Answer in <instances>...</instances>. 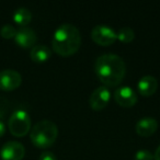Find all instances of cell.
Instances as JSON below:
<instances>
[{
    "label": "cell",
    "instance_id": "obj_15",
    "mask_svg": "<svg viewBox=\"0 0 160 160\" xmlns=\"http://www.w3.org/2000/svg\"><path fill=\"white\" fill-rule=\"evenodd\" d=\"M118 40H120L123 43H131L135 38V32L129 27H123L116 32Z\"/></svg>",
    "mask_w": 160,
    "mask_h": 160
},
{
    "label": "cell",
    "instance_id": "obj_10",
    "mask_svg": "<svg viewBox=\"0 0 160 160\" xmlns=\"http://www.w3.org/2000/svg\"><path fill=\"white\" fill-rule=\"evenodd\" d=\"M14 41L19 46L23 48H30L35 46L36 43V33L34 30L29 27H23L17 30V34L14 36Z\"/></svg>",
    "mask_w": 160,
    "mask_h": 160
},
{
    "label": "cell",
    "instance_id": "obj_18",
    "mask_svg": "<svg viewBox=\"0 0 160 160\" xmlns=\"http://www.w3.org/2000/svg\"><path fill=\"white\" fill-rule=\"evenodd\" d=\"M9 110V101L3 97H0V120L6 115Z\"/></svg>",
    "mask_w": 160,
    "mask_h": 160
},
{
    "label": "cell",
    "instance_id": "obj_2",
    "mask_svg": "<svg viewBox=\"0 0 160 160\" xmlns=\"http://www.w3.org/2000/svg\"><path fill=\"white\" fill-rule=\"evenodd\" d=\"M81 45V35L77 28L70 23L59 25L54 32L52 47L56 54L68 57L78 52Z\"/></svg>",
    "mask_w": 160,
    "mask_h": 160
},
{
    "label": "cell",
    "instance_id": "obj_21",
    "mask_svg": "<svg viewBox=\"0 0 160 160\" xmlns=\"http://www.w3.org/2000/svg\"><path fill=\"white\" fill-rule=\"evenodd\" d=\"M153 159L155 160H160V145L157 147L155 151V155H153Z\"/></svg>",
    "mask_w": 160,
    "mask_h": 160
},
{
    "label": "cell",
    "instance_id": "obj_4",
    "mask_svg": "<svg viewBox=\"0 0 160 160\" xmlns=\"http://www.w3.org/2000/svg\"><path fill=\"white\" fill-rule=\"evenodd\" d=\"M10 133L16 137H23L31 131V118L24 110H17L10 115L8 122Z\"/></svg>",
    "mask_w": 160,
    "mask_h": 160
},
{
    "label": "cell",
    "instance_id": "obj_7",
    "mask_svg": "<svg viewBox=\"0 0 160 160\" xmlns=\"http://www.w3.org/2000/svg\"><path fill=\"white\" fill-rule=\"evenodd\" d=\"M24 155V146L16 140L5 142L0 149V158L2 160H22Z\"/></svg>",
    "mask_w": 160,
    "mask_h": 160
},
{
    "label": "cell",
    "instance_id": "obj_19",
    "mask_svg": "<svg viewBox=\"0 0 160 160\" xmlns=\"http://www.w3.org/2000/svg\"><path fill=\"white\" fill-rule=\"evenodd\" d=\"M38 160H57V158H56V156L54 155L53 152L46 150V151H43V152L41 153Z\"/></svg>",
    "mask_w": 160,
    "mask_h": 160
},
{
    "label": "cell",
    "instance_id": "obj_11",
    "mask_svg": "<svg viewBox=\"0 0 160 160\" xmlns=\"http://www.w3.org/2000/svg\"><path fill=\"white\" fill-rule=\"evenodd\" d=\"M158 128V122L153 118H142L136 123L135 131L139 136L149 137Z\"/></svg>",
    "mask_w": 160,
    "mask_h": 160
},
{
    "label": "cell",
    "instance_id": "obj_5",
    "mask_svg": "<svg viewBox=\"0 0 160 160\" xmlns=\"http://www.w3.org/2000/svg\"><path fill=\"white\" fill-rule=\"evenodd\" d=\"M91 38L96 44L101 46H109L116 40V32L111 27L105 24H99L91 30Z\"/></svg>",
    "mask_w": 160,
    "mask_h": 160
},
{
    "label": "cell",
    "instance_id": "obj_16",
    "mask_svg": "<svg viewBox=\"0 0 160 160\" xmlns=\"http://www.w3.org/2000/svg\"><path fill=\"white\" fill-rule=\"evenodd\" d=\"M17 34V29L11 24H5L1 29H0V35L2 36L3 38H14Z\"/></svg>",
    "mask_w": 160,
    "mask_h": 160
},
{
    "label": "cell",
    "instance_id": "obj_6",
    "mask_svg": "<svg viewBox=\"0 0 160 160\" xmlns=\"http://www.w3.org/2000/svg\"><path fill=\"white\" fill-rule=\"evenodd\" d=\"M22 83V77L17 70L3 69L0 71V89L3 91H12L18 89Z\"/></svg>",
    "mask_w": 160,
    "mask_h": 160
},
{
    "label": "cell",
    "instance_id": "obj_3",
    "mask_svg": "<svg viewBox=\"0 0 160 160\" xmlns=\"http://www.w3.org/2000/svg\"><path fill=\"white\" fill-rule=\"evenodd\" d=\"M58 136V128L54 122L43 120L38 122L30 131V138L38 148H48L55 142Z\"/></svg>",
    "mask_w": 160,
    "mask_h": 160
},
{
    "label": "cell",
    "instance_id": "obj_9",
    "mask_svg": "<svg viewBox=\"0 0 160 160\" xmlns=\"http://www.w3.org/2000/svg\"><path fill=\"white\" fill-rule=\"evenodd\" d=\"M114 100L123 108H132L137 103V94L128 86L118 87L114 91Z\"/></svg>",
    "mask_w": 160,
    "mask_h": 160
},
{
    "label": "cell",
    "instance_id": "obj_13",
    "mask_svg": "<svg viewBox=\"0 0 160 160\" xmlns=\"http://www.w3.org/2000/svg\"><path fill=\"white\" fill-rule=\"evenodd\" d=\"M52 55V51L48 46L43 44H38L32 47L30 52V57L34 62H45Z\"/></svg>",
    "mask_w": 160,
    "mask_h": 160
},
{
    "label": "cell",
    "instance_id": "obj_1",
    "mask_svg": "<svg viewBox=\"0 0 160 160\" xmlns=\"http://www.w3.org/2000/svg\"><path fill=\"white\" fill-rule=\"evenodd\" d=\"M94 71L104 87H116L126 75V64L116 54H103L96 59Z\"/></svg>",
    "mask_w": 160,
    "mask_h": 160
},
{
    "label": "cell",
    "instance_id": "obj_20",
    "mask_svg": "<svg viewBox=\"0 0 160 160\" xmlns=\"http://www.w3.org/2000/svg\"><path fill=\"white\" fill-rule=\"evenodd\" d=\"M6 133V124L2 120H0V137H2Z\"/></svg>",
    "mask_w": 160,
    "mask_h": 160
},
{
    "label": "cell",
    "instance_id": "obj_12",
    "mask_svg": "<svg viewBox=\"0 0 160 160\" xmlns=\"http://www.w3.org/2000/svg\"><path fill=\"white\" fill-rule=\"evenodd\" d=\"M158 81L153 76L147 75L139 79L137 83V89L139 93L144 97H150L157 91Z\"/></svg>",
    "mask_w": 160,
    "mask_h": 160
},
{
    "label": "cell",
    "instance_id": "obj_14",
    "mask_svg": "<svg viewBox=\"0 0 160 160\" xmlns=\"http://www.w3.org/2000/svg\"><path fill=\"white\" fill-rule=\"evenodd\" d=\"M32 20V13L28 8L20 7L14 11L13 13V21L20 28L27 27Z\"/></svg>",
    "mask_w": 160,
    "mask_h": 160
},
{
    "label": "cell",
    "instance_id": "obj_17",
    "mask_svg": "<svg viewBox=\"0 0 160 160\" xmlns=\"http://www.w3.org/2000/svg\"><path fill=\"white\" fill-rule=\"evenodd\" d=\"M134 160H153V156L147 149H140L135 153Z\"/></svg>",
    "mask_w": 160,
    "mask_h": 160
},
{
    "label": "cell",
    "instance_id": "obj_8",
    "mask_svg": "<svg viewBox=\"0 0 160 160\" xmlns=\"http://www.w3.org/2000/svg\"><path fill=\"white\" fill-rule=\"evenodd\" d=\"M111 99V92L108 89V87L101 86L93 90L89 98V105L94 111L103 110L110 102Z\"/></svg>",
    "mask_w": 160,
    "mask_h": 160
}]
</instances>
